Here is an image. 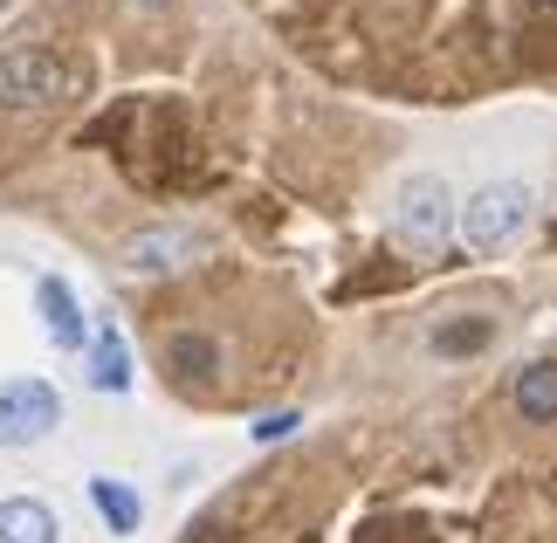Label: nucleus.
<instances>
[{
	"label": "nucleus",
	"mask_w": 557,
	"mask_h": 543,
	"mask_svg": "<svg viewBox=\"0 0 557 543\" xmlns=\"http://www.w3.org/2000/svg\"><path fill=\"white\" fill-rule=\"evenodd\" d=\"M76 97V70L49 49H8L0 55V111H55Z\"/></svg>",
	"instance_id": "nucleus-1"
},
{
	"label": "nucleus",
	"mask_w": 557,
	"mask_h": 543,
	"mask_svg": "<svg viewBox=\"0 0 557 543\" xmlns=\"http://www.w3.org/2000/svg\"><path fill=\"white\" fill-rule=\"evenodd\" d=\"M62 427V393L49 379H0V447H35Z\"/></svg>",
	"instance_id": "nucleus-2"
},
{
	"label": "nucleus",
	"mask_w": 557,
	"mask_h": 543,
	"mask_svg": "<svg viewBox=\"0 0 557 543\" xmlns=\"http://www.w3.org/2000/svg\"><path fill=\"white\" fill-rule=\"evenodd\" d=\"M530 186H517V180H496V186H482L475 200L461 207V234H468V248H503V242H517V234L530 227Z\"/></svg>",
	"instance_id": "nucleus-3"
},
{
	"label": "nucleus",
	"mask_w": 557,
	"mask_h": 543,
	"mask_svg": "<svg viewBox=\"0 0 557 543\" xmlns=\"http://www.w3.org/2000/svg\"><path fill=\"white\" fill-rule=\"evenodd\" d=\"M393 221H399V234H406L413 248H441V242H447V227H455V193H447L434 172H420V180H406V186H399Z\"/></svg>",
	"instance_id": "nucleus-4"
},
{
	"label": "nucleus",
	"mask_w": 557,
	"mask_h": 543,
	"mask_svg": "<svg viewBox=\"0 0 557 543\" xmlns=\"http://www.w3.org/2000/svg\"><path fill=\"white\" fill-rule=\"evenodd\" d=\"M200 255V234L193 227H145L124 242V269H138V275H165V269H180Z\"/></svg>",
	"instance_id": "nucleus-5"
},
{
	"label": "nucleus",
	"mask_w": 557,
	"mask_h": 543,
	"mask_svg": "<svg viewBox=\"0 0 557 543\" xmlns=\"http://www.w3.org/2000/svg\"><path fill=\"white\" fill-rule=\"evenodd\" d=\"M35 310H41V331H49L62 351H83L90 344V323H83V303L62 275H41L35 282Z\"/></svg>",
	"instance_id": "nucleus-6"
},
{
	"label": "nucleus",
	"mask_w": 557,
	"mask_h": 543,
	"mask_svg": "<svg viewBox=\"0 0 557 543\" xmlns=\"http://www.w3.org/2000/svg\"><path fill=\"white\" fill-rule=\"evenodd\" d=\"M83 351H90V372H83V379H90L97 393H132V351H124V331H117L111 317L90 331Z\"/></svg>",
	"instance_id": "nucleus-7"
},
{
	"label": "nucleus",
	"mask_w": 557,
	"mask_h": 543,
	"mask_svg": "<svg viewBox=\"0 0 557 543\" xmlns=\"http://www.w3.org/2000/svg\"><path fill=\"white\" fill-rule=\"evenodd\" d=\"M0 543H62V523L35 495H0Z\"/></svg>",
	"instance_id": "nucleus-8"
},
{
	"label": "nucleus",
	"mask_w": 557,
	"mask_h": 543,
	"mask_svg": "<svg viewBox=\"0 0 557 543\" xmlns=\"http://www.w3.org/2000/svg\"><path fill=\"white\" fill-rule=\"evenodd\" d=\"M90 509L103 516V530H111V536H138V523H145L138 489L117 482V474H90Z\"/></svg>",
	"instance_id": "nucleus-9"
},
{
	"label": "nucleus",
	"mask_w": 557,
	"mask_h": 543,
	"mask_svg": "<svg viewBox=\"0 0 557 543\" xmlns=\"http://www.w3.org/2000/svg\"><path fill=\"white\" fill-rule=\"evenodd\" d=\"M509 399H517V412H523L530 427H550V420H557V358L523 365L517 385H509Z\"/></svg>",
	"instance_id": "nucleus-10"
},
{
	"label": "nucleus",
	"mask_w": 557,
	"mask_h": 543,
	"mask_svg": "<svg viewBox=\"0 0 557 543\" xmlns=\"http://www.w3.org/2000/svg\"><path fill=\"white\" fill-rule=\"evenodd\" d=\"M165 365H173L180 379H207V372H221V351H213L207 337H193V331H180L173 344H165Z\"/></svg>",
	"instance_id": "nucleus-11"
},
{
	"label": "nucleus",
	"mask_w": 557,
	"mask_h": 543,
	"mask_svg": "<svg viewBox=\"0 0 557 543\" xmlns=\"http://www.w3.org/2000/svg\"><path fill=\"white\" fill-rule=\"evenodd\" d=\"M496 337V323L475 317V323H447V331H434V351L441 358H461V351H482V344Z\"/></svg>",
	"instance_id": "nucleus-12"
},
{
	"label": "nucleus",
	"mask_w": 557,
	"mask_h": 543,
	"mask_svg": "<svg viewBox=\"0 0 557 543\" xmlns=\"http://www.w3.org/2000/svg\"><path fill=\"white\" fill-rule=\"evenodd\" d=\"M304 420H296V412H269L262 427H255V441H283V433H296Z\"/></svg>",
	"instance_id": "nucleus-13"
}]
</instances>
